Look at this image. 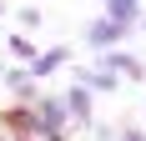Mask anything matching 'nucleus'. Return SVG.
Wrapping results in <instances>:
<instances>
[{
    "label": "nucleus",
    "mask_w": 146,
    "mask_h": 141,
    "mask_svg": "<svg viewBox=\"0 0 146 141\" xmlns=\"http://www.w3.org/2000/svg\"><path fill=\"white\" fill-rule=\"evenodd\" d=\"M30 111H35V141H71V116H66V101L40 91V96L30 101Z\"/></svg>",
    "instance_id": "nucleus-1"
},
{
    "label": "nucleus",
    "mask_w": 146,
    "mask_h": 141,
    "mask_svg": "<svg viewBox=\"0 0 146 141\" xmlns=\"http://www.w3.org/2000/svg\"><path fill=\"white\" fill-rule=\"evenodd\" d=\"M136 35V25H126V20H111V15H96L86 25V45L101 56V51H116V45H126Z\"/></svg>",
    "instance_id": "nucleus-2"
},
{
    "label": "nucleus",
    "mask_w": 146,
    "mask_h": 141,
    "mask_svg": "<svg viewBox=\"0 0 146 141\" xmlns=\"http://www.w3.org/2000/svg\"><path fill=\"white\" fill-rule=\"evenodd\" d=\"M60 101H66L71 131H76V126H96V96H91L81 81H71V86H66V91H60Z\"/></svg>",
    "instance_id": "nucleus-3"
},
{
    "label": "nucleus",
    "mask_w": 146,
    "mask_h": 141,
    "mask_svg": "<svg viewBox=\"0 0 146 141\" xmlns=\"http://www.w3.org/2000/svg\"><path fill=\"white\" fill-rule=\"evenodd\" d=\"M66 66H71V45H45L25 70H30V81H50V76H56V70H66Z\"/></svg>",
    "instance_id": "nucleus-4"
},
{
    "label": "nucleus",
    "mask_w": 146,
    "mask_h": 141,
    "mask_svg": "<svg viewBox=\"0 0 146 141\" xmlns=\"http://www.w3.org/2000/svg\"><path fill=\"white\" fill-rule=\"evenodd\" d=\"M0 81H5L10 101H20V106H30V101L40 96V81H30V70H25V66H5V70H0Z\"/></svg>",
    "instance_id": "nucleus-5"
},
{
    "label": "nucleus",
    "mask_w": 146,
    "mask_h": 141,
    "mask_svg": "<svg viewBox=\"0 0 146 141\" xmlns=\"http://www.w3.org/2000/svg\"><path fill=\"white\" fill-rule=\"evenodd\" d=\"M101 66H106V70H116L121 81H146V66H141V56H131L126 45H116V51H101Z\"/></svg>",
    "instance_id": "nucleus-6"
},
{
    "label": "nucleus",
    "mask_w": 146,
    "mask_h": 141,
    "mask_svg": "<svg viewBox=\"0 0 146 141\" xmlns=\"http://www.w3.org/2000/svg\"><path fill=\"white\" fill-rule=\"evenodd\" d=\"M76 81L86 86L91 96H111V91H121V76H116V70H106L101 61H96V66H81V70H76Z\"/></svg>",
    "instance_id": "nucleus-7"
},
{
    "label": "nucleus",
    "mask_w": 146,
    "mask_h": 141,
    "mask_svg": "<svg viewBox=\"0 0 146 141\" xmlns=\"http://www.w3.org/2000/svg\"><path fill=\"white\" fill-rule=\"evenodd\" d=\"M35 56H40V45L30 41L25 30H10V35H5V61H10V66H30Z\"/></svg>",
    "instance_id": "nucleus-8"
},
{
    "label": "nucleus",
    "mask_w": 146,
    "mask_h": 141,
    "mask_svg": "<svg viewBox=\"0 0 146 141\" xmlns=\"http://www.w3.org/2000/svg\"><path fill=\"white\" fill-rule=\"evenodd\" d=\"M141 5H146V0H101V15H111V20H126V25H136V20H141Z\"/></svg>",
    "instance_id": "nucleus-9"
},
{
    "label": "nucleus",
    "mask_w": 146,
    "mask_h": 141,
    "mask_svg": "<svg viewBox=\"0 0 146 141\" xmlns=\"http://www.w3.org/2000/svg\"><path fill=\"white\" fill-rule=\"evenodd\" d=\"M15 20H20V30L30 35V30H40V20H45V15L35 10V5H20V15H15Z\"/></svg>",
    "instance_id": "nucleus-10"
},
{
    "label": "nucleus",
    "mask_w": 146,
    "mask_h": 141,
    "mask_svg": "<svg viewBox=\"0 0 146 141\" xmlns=\"http://www.w3.org/2000/svg\"><path fill=\"white\" fill-rule=\"evenodd\" d=\"M116 141H146V131H141V126H136V121H126V126H121V131H116Z\"/></svg>",
    "instance_id": "nucleus-11"
},
{
    "label": "nucleus",
    "mask_w": 146,
    "mask_h": 141,
    "mask_svg": "<svg viewBox=\"0 0 146 141\" xmlns=\"http://www.w3.org/2000/svg\"><path fill=\"white\" fill-rule=\"evenodd\" d=\"M91 136H96V141H116V126H101V121H96V126H91Z\"/></svg>",
    "instance_id": "nucleus-12"
},
{
    "label": "nucleus",
    "mask_w": 146,
    "mask_h": 141,
    "mask_svg": "<svg viewBox=\"0 0 146 141\" xmlns=\"http://www.w3.org/2000/svg\"><path fill=\"white\" fill-rule=\"evenodd\" d=\"M0 15H5V0H0Z\"/></svg>",
    "instance_id": "nucleus-13"
},
{
    "label": "nucleus",
    "mask_w": 146,
    "mask_h": 141,
    "mask_svg": "<svg viewBox=\"0 0 146 141\" xmlns=\"http://www.w3.org/2000/svg\"><path fill=\"white\" fill-rule=\"evenodd\" d=\"M0 141H10V136H5V131H0Z\"/></svg>",
    "instance_id": "nucleus-14"
}]
</instances>
